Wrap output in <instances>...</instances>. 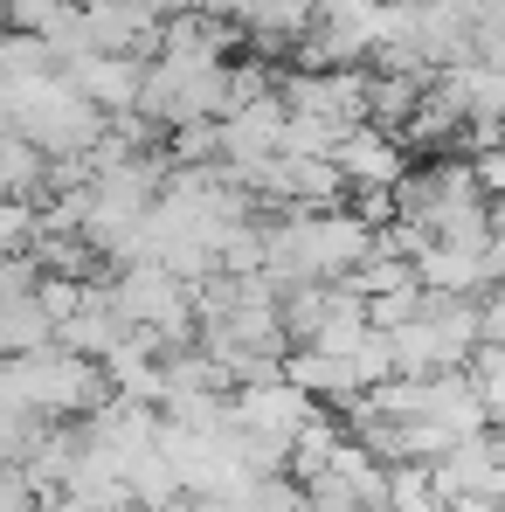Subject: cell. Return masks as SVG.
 <instances>
[{"label": "cell", "mask_w": 505, "mask_h": 512, "mask_svg": "<svg viewBox=\"0 0 505 512\" xmlns=\"http://www.w3.org/2000/svg\"><path fill=\"white\" fill-rule=\"evenodd\" d=\"M0 374H7L14 402H21L28 416H42V423H77V416H90V409L111 395V388H104V367L63 353L56 340L35 346V353H7Z\"/></svg>", "instance_id": "1"}, {"label": "cell", "mask_w": 505, "mask_h": 512, "mask_svg": "<svg viewBox=\"0 0 505 512\" xmlns=\"http://www.w3.org/2000/svg\"><path fill=\"white\" fill-rule=\"evenodd\" d=\"M104 291H111V305H118V319L125 326H146V333H160L167 353L180 346H194V312H187V284L160 270V263H111L104 270ZM160 353V360H167Z\"/></svg>", "instance_id": "2"}, {"label": "cell", "mask_w": 505, "mask_h": 512, "mask_svg": "<svg viewBox=\"0 0 505 512\" xmlns=\"http://www.w3.org/2000/svg\"><path fill=\"white\" fill-rule=\"evenodd\" d=\"M429 478H436L443 499H492V506H499V492H505L499 429H471V436H457V443L429 464Z\"/></svg>", "instance_id": "3"}, {"label": "cell", "mask_w": 505, "mask_h": 512, "mask_svg": "<svg viewBox=\"0 0 505 512\" xmlns=\"http://www.w3.org/2000/svg\"><path fill=\"white\" fill-rule=\"evenodd\" d=\"M84 450H97L104 464H132V457H146L153 450V429H160V409L153 402H125V395H104L97 409H90L84 423Z\"/></svg>", "instance_id": "4"}, {"label": "cell", "mask_w": 505, "mask_h": 512, "mask_svg": "<svg viewBox=\"0 0 505 512\" xmlns=\"http://www.w3.org/2000/svg\"><path fill=\"white\" fill-rule=\"evenodd\" d=\"M312 416H319V402H312V395H298L284 374H277V381H250V388H229V423L256 429V436L291 443Z\"/></svg>", "instance_id": "5"}, {"label": "cell", "mask_w": 505, "mask_h": 512, "mask_svg": "<svg viewBox=\"0 0 505 512\" xmlns=\"http://www.w3.org/2000/svg\"><path fill=\"white\" fill-rule=\"evenodd\" d=\"M139 56H104V49H84V56H70L63 63V77H70V90L84 97L97 118H118V111H132L139 104Z\"/></svg>", "instance_id": "6"}, {"label": "cell", "mask_w": 505, "mask_h": 512, "mask_svg": "<svg viewBox=\"0 0 505 512\" xmlns=\"http://www.w3.org/2000/svg\"><path fill=\"white\" fill-rule=\"evenodd\" d=\"M333 167L346 187H395L409 173V146L395 132H374V125H346L333 139Z\"/></svg>", "instance_id": "7"}, {"label": "cell", "mask_w": 505, "mask_h": 512, "mask_svg": "<svg viewBox=\"0 0 505 512\" xmlns=\"http://www.w3.org/2000/svg\"><path fill=\"white\" fill-rule=\"evenodd\" d=\"M215 125H222V167H256V160H270L277 139H284V104H277V90H263V97L236 104V111L215 118Z\"/></svg>", "instance_id": "8"}, {"label": "cell", "mask_w": 505, "mask_h": 512, "mask_svg": "<svg viewBox=\"0 0 505 512\" xmlns=\"http://www.w3.org/2000/svg\"><path fill=\"white\" fill-rule=\"evenodd\" d=\"M125 333H132V326L118 319V305H111L104 277H90V284H84V305H77L70 319H56V346H63V353H77V360H104Z\"/></svg>", "instance_id": "9"}, {"label": "cell", "mask_w": 505, "mask_h": 512, "mask_svg": "<svg viewBox=\"0 0 505 512\" xmlns=\"http://www.w3.org/2000/svg\"><path fill=\"white\" fill-rule=\"evenodd\" d=\"M277 374H284L298 395H312L319 409H346V402L360 395V374H353L346 360H333V353H312V346H291V353L277 360Z\"/></svg>", "instance_id": "10"}, {"label": "cell", "mask_w": 505, "mask_h": 512, "mask_svg": "<svg viewBox=\"0 0 505 512\" xmlns=\"http://www.w3.org/2000/svg\"><path fill=\"white\" fill-rule=\"evenodd\" d=\"M339 436H346V429H339V416H326V409H319L312 423L284 443V478H298V485H305V478H319V471H326V457L339 450Z\"/></svg>", "instance_id": "11"}, {"label": "cell", "mask_w": 505, "mask_h": 512, "mask_svg": "<svg viewBox=\"0 0 505 512\" xmlns=\"http://www.w3.org/2000/svg\"><path fill=\"white\" fill-rule=\"evenodd\" d=\"M56 340V326L42 319V305H35V291L28 298H0V360L7 353H35V346Z\"/></svg>", "instance_id": "12"}, {"label": "cell", "mask_w": 505, "mask_h": 512, "mask_svg": "<svg viewBox=\"0 0 505 512\" xmlns=\"http://www.w3.org/2000/svg\"><path fill=\"white\" fill-rule=\"evenodd\" d=\"M443 492L429 478V464H388V485H381V512H436Z\"/></svg>", "instance_id": "13"}, {"label": "cell", "mask_w": 505, "mask_h": 512, "mask_svg": "<svg viewBox=\"0 0 505 512\" xmlns=\"http://www.w3.org/2000/svg\"><path fill=\"white\" fill-rule=\"evenodd\" d=\"M42 167H49V153H35L21 132H0V194H42Z\"/></svg>", "instance_id": "14"}, {"label": "cell", "mask_w": 505, "mask_h": 512, "mask_svg": "<svg viewBox=\"0 0 505 512\" xmlns=\"http://www.w3.org/2000/svg\"><path fill=\"white\" fill-rule=\"evenodd\" d=\"M35 236H42L35 201H28V194H0V256H28Z\"/></svg>", "instance_id": "15"}, {"label": "cell", "mask_w": 505, "mask_h": 512, "mask_svg": "<svg viewBox=\"0 0 505 512\" xmlns=\"http://www.w3.org/2000/svg\"><path fill=\"white\" fill-rule=\"evenodd\" d=\"M436 512H499V506H492V499H443Z\"/></svg>", "instance_id": "16"}, {"label": "cell", "mask_w": 505, "mask_h": 512, "mask_svg": "<svg viewBox=\"0 0 505 512\" xmlns=\"http://www.w3.org/2000/svg\"><path fill=\"white\" fill-rule=\"evenodd\" d=\"M0 35H7V28H0Z\"/></svg>", "instance_id": "17"}]
</instances>
